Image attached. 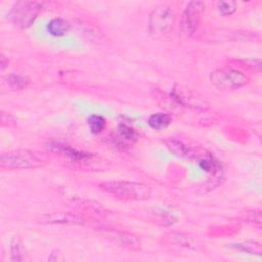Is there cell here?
Segmentation results:
<instances>
[{
  "mask_svg": "<svg viewBox=\"0 0 262 262\" xmlns=\"http://www.w3.org/2000/svg\"><path fill=\"white\" fill-rule=\"evenodd\" d=\"M99 187L106 193L123 201H145L151 195V188L148 185L135 181H105L100 183Z\"/></svg>",
  "mask_w": 262,
  "mask_h": 262,
  "instance_id": "cell-1",
  "label": "cell"
},
{
  "mask_svg": "<svg viewBox=\"0 0 262 262\" xmlns=\"http://www.w3.org/2000/svg\"><path fill=\"white\" fill-rule=\"evenodd\" d=\"M45 160L40 155L28 150L16 149L3 152L0 156V166L5 170H24L41 167Z\"/></svg>",
  "mask_w": 262,
  "mask_h": 262,
  "instance_id": "cell-2",
  "label": "cell"
},
{
  "mask_svg": "<svg viewBox=\"0 0 262 262\" xmlns=\"http://www.w3.org/2000/svg\"><path fill=\"white\" fill-rule=\"evenodd\" d=\"M175 12L173 8L166 4L156 6L149 14L148 18V33L155 38L159 39L167 35L174 27Z\"/></svg>",
  "mask_w": 262,
  "mask_h": 262,
  "instance_id": "cell-3",
  "label": "cell"
},
{
  "mask_svg": "<svg viewBox=\"0 0 262 262\" xmlns=\"http://www.w3.org/2000/svg\"><path fill=\"white\" fill-rule=\"evenodd\" d=\"M43 4L37 1H17L8 13V19L20 29L29 28L38 14L41 12Z\"/></svg>",
  "mask_w": 262,
  "mask_h": 262,
  "instance_id": "cell-4",
  "label": "cell"
},
{
  "mask_svg": "<svg viewBox=\"0 0 262 262\" xmlns=\"http://www.w3.org/2000/svg\"><path fill=\"white\" fill-rule=\"evenodd\" d=\"M212 85L220 90H234L247 85L249 77L233 69H219L210 74Z\"/></svg>",
  "mask_w": 262,
  "mask_h": 262,
  "instance_id": "cell-5",
  "label": "cell"
},
{
  "mask_svg": "<svg viewBox=\"0 0 262 262\" xmlns=\"http://www.w3.org/2000/svg\"><path fill=\"white\" fill-rule=\"evenodd\" d=\"M170 96L174 102L181 107H187L195 111H206L209 107L208 101L200 93L184 86L175 85Z\"/></svg>",
  "mask_w": 262,
  "mask_h": 262,
  "instance_id": "cell-6",
  "label": "cell"
},
{
  "mask_svg": "<svg viewBox=\"0 0 262 262\" xmlns=\"http://www.w3.org/2000/svg\"><path fill=\"white\" fill-rule=\"evenodd\" d=\"M204 9L205 5L202 1H190L186 5L180 20V32L183 37L189 38L195 33Z\"/></svg>",
  "mask_w": 262,
  "mask_h": 262,
  "instance_id": "cell-7",
  "label": "cell"
},
{
  "mask_svg": "<svg viewBox=\"0 0 262 262\" xmlns=\"http://www.w3.org/2000/svg\"><path fill=\"white\" fill-rule=\"evenodd\" d=\"M39 221L44 224L83 225L85 223L84 218H82L77 214L69 213V212H56V213L44 214L43 216H41Z\"/></svg>",
  "mask_w": 262,
  "mask_h": 262,
  "instance_id": "cell-8",
  "label": "cell"
},
{
  "mask_svg": "<svg viewBox=\"0 0 262 262\" xmlns=\"http://www.w3.org/2000/svg\"><path fill=\"white\" fill-rule=\"evenodd\" d=\"M105 235L120 247L129 250H139L141 246L140 238L133 233L118 230H106Z\"/></svg>",
  "mask_w": 262,
  "mask_h": 262,
  "instance_id": "cell-9",
  "label": "cell"
},
{
  "mask_svg": "<svg viewBox=\"0 0 262 262\" xmlns=\"http://www.w3.org/2000/svg\"><path fill=\"white\" fill-rule=\"evenodd\" d=\"M49 149L53 152H56L58 155L64 156L67 158H69L72 161L75 162H87L88 160L91 159V155L86 154L84 151H80L78 149H75L71 146L68 145H63V144H59V143H51L48 145Z\"/></svg>",
  "mask_w": 262,
  "mask_h": 262,
  "instance_id": "cell-10",
  "label": "cell"
},
{
  "mask_svg": "<svg viewBox=\"0 0 262 262\" xmlns=\"http://www.w3.org/2000/svg\"><path fill=\"white\" fill-rule=\"evenodd\" d=\"M164 143L166 144L167 148L177 157L188 159L196 158L194 149H192L190 146L186 145L185 143L176 138H166L164 140Z\"/></svg>",
  "mask_w": 262,
  "mask_h": 262,
  "instance_id": "cell-11",
  "label": "cell"
},
{
  "mask_svg": "<svg viewBox=\"0 0 262 262\" xmlns=\"http://www.w3.org/2000/svg\"><path fill=\"white\" fill-rule=\"evenodd\" d=\"M46 29L51 36L62 37L67 35L71 29V25L63 18H53L48 21Z\"/></svg>",
  "mask_w": 262,
  "mask_h": 262,
  "instance_id": "cell-12",
  "label": "cell"
},
{
  "mask_svg": "<svg viewBox=\"0 0 262 262\" xmlns=\"http://www.w3.org/2000/svg\"><path fill=\"white\" fill-rule=\"evenodd\" d=\"M199 166L209 174L217 176L219 172H221V165L220 163L210 154L203 155L199 159Z\"/></svg>",
  "mask_w": 262,
  "mask_h": 262,
  "instance_id": "cell-13",
  "label": "cell"
},
{
  "mask_svg": "<svg viewBox=\"0 0 262 262\" xmlns=\"http://www.w3.org/2000/svg\"><path fill=\"white\" fill-rule=\"evenodd\" d=\"M75 205L78 206L79 208L92 213L96 216H106V210L98 203L91 201V200H84V199H77L75 201Z\"/></svg>",
  "mask_w": 262,
  "mask_h": 262,
  "instance_id": "cell-14",
  "label": "cell"
},
{
  "mask_svg": "<svg viewBox=\"0 0 262 262\" xmlns=\"http://www.w3.org/2000/svg\"><path fill=\"white\" fill-rule=\"evenodd\" d=\"M171 122H172V118L169 114L156 113L148 118L147 124L151 129L159 131L168 127L171 124Z\"/></svg>",
  "mask_w": 262,
  "mask_h": 262,
  "instance_id": "cell-15",
  "label": "cell"
},
{
  "mask_svg": "<svg viewBox=\"0 0 262 262\" xmlns=\"http://www.w3.org/2000/svg\"><path fill=\"white\" fill-rule=\"evenodd\" d=\"M230 248L244 253H248L250 255H257V256L261 255V245L254 241H246L242 243L231 244Z\"/></svg>",
  "mask_w": 262,
  "mask_h": 262,
  "instance_id": "cell-16",
  "label": "cell"
},
{
  "mask_svg": "<svg viewBox=\"0 0 262 262\" xmlns=\"http://www.w3.org/2000/svg\"><path fill=\"white\" fill-rule=\"evenodd\" d=\"M6 82L10 88L14 90H20L26 88L30 84V79L24 75L9 74L6 77Z\"/></svg>",
  "mask_w": 262,
  "mask_h": 262,
  "instance_id": "cell-17",
  "label": "cell"
},
{
  "mask_svg": "<svg viewBox=\"0 0 262 262\" xmlns=\"http://www.w3.org/2000/svg\"><path fill=\"white\" fill-rule=\"evenodd\" d=\"M88 127L93 134L100 133L105 128V119L99 115H91L87 120Z\"/></svg>",
  "mask_w": 262,
  "mask_h": 262,
  "instance_id": "cell-18",
  "label": "cell"
},
{
  "mask_svg": "<svg viewBox=\"0 0 262 262\" xmlns=\"http://www.w3.org/2000/svg\"><path fill=\"white\" fill-rule=\"evenodd\" d=\"M217 10H218L219 14L222 16L231 15L236 10V3L232 0L218 1L217 2Z\"/></svg>",
  "mask_w": 262,
  "mask_h": 262,
  "instance_id": "cell-19",
  "label": "cell"
},
{
  "mask_svg": "<svg viewBox=\"0 0 262 262\" xmlns=\"http://www.w3.org/2000/svg\"><path fill=\"white\" fill-rule=\"evenodd\" d=\"M10 255L12 261H21L24 260V249L19 239L14 238L10 244Z\"/></svg>",
  "mask_w": 262,
  "mask_h": 262,
  "instance_id": "cell-20",
  "label": "cell"
},
{
  "mask_svg": "<svg viewBox=\"0 0 262 262\" xmlns=\"http://www.w3.org/2000/svg\"><path fill=\"white\" fill-rule=\"evenodd\" d=\"M167 238L173 244H176V245H179V246H182V247H187V248L191 247V244H190L188 237L183 233L172 232V233L168 234Z\"/></svg>",
  "mask_w": 262,
  "mask_h": 262,
  "instance_id": "cell-21",
  "label": "cell"
},
{
  "mask_svg": "<svg viewBox=\"0 0 262 262\" xmlns=\"http://www.w3.org/2000/svg\"><path fill=\"white\" fill-rule=\"evenodd\" d=\"M119 134L122 138H124L128 142H131L135 139L134 129L125 123H121L119 125Z\"/></svg>",
  "mask_w": 262,
  "mask_h": 262,
  "instance_id": "cell-22",
  "label": "cell"
},
{
  "mask_svg": "<svg viewBox=\"0 0 262 262\" xmlns=\"http://www.w3.org/2000/svg\"><path fill=\"white\" fill-rule=\"evenodd\" d=\"M1 124L2 126H13L15 125V120L13 119V117L10 114H6L3 111L1 112Z\"/></svg>",
  "mask_w": 262,
  "mask_h": 262,
  "instance_id": "cell-23",
  "label": "cell"
},
{
  "mask_svg": "<svg viewBox=\"0 0 262 262\" xmlns=\"http://www.w3.org/2000/svg\"><path fill=\"white\" fill-rule=\"evenodd\" d=\"M0 66H1V70L3 71L6 66H8V59L4 56V54H1V57H0Z\"/></svg>",
  "mask_w": 262,
  "mask_h": 262,
  "instance_id": "cell-24",
  "label": "cell"
}]
</instances>
